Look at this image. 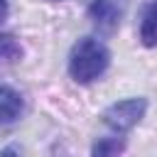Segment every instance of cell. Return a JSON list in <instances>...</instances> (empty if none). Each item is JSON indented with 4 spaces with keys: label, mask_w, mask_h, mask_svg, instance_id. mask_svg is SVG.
<instances>
[{
    "label": "cell",
    "mask_w": 157,
    "mask_h": 157,
    "mask_svg": "<svg viewBox=\"0 0 157 157\" xmlns=\"http://www.w3.org/2000/svg\"><path fill=\"white\" fill-rule=\"evenodd\" d=\"M123 150H125L123 137H101V140L93 142L91 155L93 157H120Z\"/></svg>",
    "instance_id": "7"
},
{
    "label": "cell",
    "mask_w": 157,
    "mask_h": 157,
    "mask_svg": "<svg viewBox=\"0 0 157 157\" xmlns=\"http://www.w3.org/2000/svg\"><path fill=\"white\" fill-rule=\"evenodd\" d=\"M22 56V44L15 34L0 32V64H15Z\"/></svg>",
    "instance_id": "6"
},
{
    "label": "cell",
    "mask_w": 157,
    "mask_h": 157,
    "mask_svg": "<svg viewBox=\"0 0 157 157\" xmlns=\"http://www.w3.org/2000/svg\"><path fill=\"white\" fill-rule=\"evenodd\" d=\"M7 12H10V7H7V0H0V25L7 20Z\"/></svg>",
    "instance_id": "8"
},
{
    "label": "cell",
    "mask_w": 157,
    "mask_h": 157,
    "mask_svg": "<svg viewBox=\"0 0 157 157\" xmlns=\"http://www.w3.org/2000/svg\"><path fill=\"white\" fill-rule=\"evenodd\" d=\"M140 39L145 47H157V0L150 2L142 12L140 22Z\"/></svg>",
    "instance_id": "5"
},
{
    "label": "cell",
    "mask_w": 157,
    "mask_h": 157,
    "mask_svg": "<svg viewBox=\"0 0 157 157\" xmlns=\"http://www.w3.org/2000/svg\"><path fill=\"white\" fill-rule=\"evenodd\" d=\"M0 157H20V152H17L15 147H5V150L0 152Z\"/></svg>",
    "instance_id": "9"
},
{
    "label": "cell",
    "mask_w": 157,
    "mask_h": 157,
    "mask_svg": "<svg viewBox=\"0 0 157 157\" xmlns=\"http://www.w3.org/2000/svg\"><path fill=\"white\" fill-rule=\"evenodd\" d=\"M128 2L130 0H93L88 7V15L98 27L115 29L128 12Z\"/></svg>",
    "instance_id": "3"
},
{
    "label": "cell",
    "mask_w": 157,
    "mask_h": 157,
    "mask_svg": "<svg viewBox=\"0 0 157 157\" xmlns=\"http://www.w3.org/2000/svg\"><path fill=\"white\" fill-rule=\"evenodd\" d=\"M108 64H110V54L105 44H101L93 37H81L69 54V74L76 83L96 81L98 76H103Z\"/></svg>",
    "instance_id": "1"
},
{
    "label": "cell",
    "mask_w": 157,
    "mask_h": 157,
    "mask_svg": "<svg viewBox=\"0 0 157 157\" xmlns=\"http://www.w3.org/2000/svg\"><path fill=\"white\" fill-rule=\"evenodd\" d=\"M25 113V101L22 96L7 86V83H0V125H10L15 120H20V115Z\"/></svg>",
    "instance_id": "4"
},
{
    "label": "cell",
    "mask_w": 157,
    "mask_h": 157,
    "mask_svg": "<svg viewBox=\"0 0 157 157\" xmlns=\"http://www.w3.org/2000/svg\"><path fill=\"white\" fill-rule=\"evenodd\" d=\"M145 110H147V101L145 98H125V101H118V103L108 105L101 118L110 130L128 132L130 128H135L142 120Z\"/></svg>",
    "instance_id": "2"
}]
</instances>
